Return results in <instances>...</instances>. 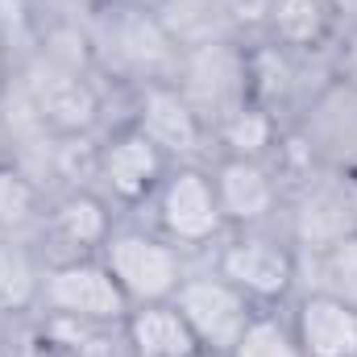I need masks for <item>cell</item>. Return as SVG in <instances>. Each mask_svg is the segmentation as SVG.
Masks as SVG:
<instances>
[{"label":"cell","instance_id":"obj_27","mask_svg":"<svg viewBox=\"0 0 357 357\" xmlns=\"http://www.w3.org/2000/svg\"><path fill=\"white\" fill-rule=\"evenodd\" d=\"M8 79H13V63H8V54H4V46H0V96L8 88Z\"/></svg>","mask_w":357,"mask_h":357},{"label":"cell","instance_id":"obj_5","mask_svg":"<svg viewBox=\"0 0 357 357\" xmlns=\"http://www.w3.org/2000/svg\"><path fill=\"white\" fill-rule=\"evenodd\" d=\"M250 50V100L266 108L287 129L299 121V112L337 79L333 50H287L270 38L245 42Z\"/></svg>","mask_w":357,"mask_h":357},{"label":"cell","instance_id":"obj_1","mask_svg":"<svg viewBox=\"0 0 357 357\" xmlns=\"http://www.w3.org/2000/svg\"><path fill=\"white\" fill-rule=\"evenodd\" d=\"M88 46L96 75L108 88L137 91L150 84H175L183 50L175 38L167 33V25L158 21L154 8H133V4H116L104 0L88 21Z\"/></svg>","mask_w":357,"mask_h":357},{"label":"cell","instance_id":"obj_15","mask_svg":"<svg viewBox=\"0 0 357 357\" xmlns=\"http://www.w3.org/2000/svg\"><path fill=\"white\" fill-rule=\"evenodd\" d=\"M287 312L303 357H357V303L307 287L287 303Z\"/></svg>","mask_w":357,"mask_h":357},{"label":"cell","instance_id":"obj_6","mask_svg":"<svg viewBox=\"0 0 357 357\" xmlns=\"http://www.w3.org/2000/svg\"><path fill=\"white\" fill-rule=\"evenodd\" d=\"M278 229L299 250V258H316L341 245L345 237L357 233V178L333 171L299 178L295 187H287Z\"/></svg>","mask_w":357,"mask_h":357},{"label":"cell","instance_id":"obj_11","mask_svg":"<svg viewBox=\"0 0 357 357\" xmlns=\"http://www.w3.org/2000/svg\"><path fill=\"white\" fill-rule=\"evenodd\" d=\"M129 125L142 137H150L167 154L171 167H208L212 162V133L175 84H150V88L133 91Z\"/></svg>","mask_w":357,"mask_h":357},{"label":"cell","instance_id":"obj_7","mask_svg":"<svg viewBox=\"0 0 357 357\" xmlns=\"http://www.w3.org/2000/svg\"><path fill=\"white\" fill-rule=\"evenodd\" d=\"M171 303L183 312L187 328L195 333L199 349L208 357H229L233 354V345L241 341L245 324H250L254 312H258V303H254L250 295H241L208 258H195V262H191V270H187V278L178 282V291H175Z\"/></svg>","mask_w":357,"mask_h":357},{"label":"cell","instance_id":"obj_3","mask_svg":"<svg viewBox=\"0 0 357 357\" xmlns=\"http://www.w3.org/2000/svg\"><path fill=\"white\" fill-rule=\"evenodd\" d=\"M137 216L154 225L187 258H208L229 233V220L216 199L212 167H171Z\"/></svg>","mask_w":357,"mask_h":357},{"label":"cell","instance_id":"obj_22","mask_svg":"<svg viewBox=\"0 0 357 357\" xmlns=\"http://www.w3.org/2000/svg\"><path fill=\"white\" fill-rule=\"evenodd\" d=\"M307 287L357 303V233L316 258H299V291Z\"/></svg>","mask_w":357,"mask_h":357},{"label":"cell","instance_id":"obj_14","mask_svg":"<svg viewBox=\"0 0 357 357\" xmlns=\"http://www.w3.org/2000/svg\"><path fill=\"white\" fill-rule=\"evenodd\" d=\"M212 183L220 212L229 229H270L282 220L287 183L274 171V162H250V158H212Z\"/></svg>","mask_w":357,"mask_h":357},{"label":"cell","instance_id":"obj_16","mask_svg":"<svg viewBox=\"0 0 357 357\" xmlns=\"http://www.w3.org/2000/svg\"><path fill=\"white\" fill-rule=\"evenodd\" d=\"M125 357H208L175 303H146L125 316Z\"/></svg>","mask_w":357,"mask_h":357},{"label":"cell","instance_id":"obj_17","mask_svg":"<svg viewBox=\"0 0 357 357\" xmlns=\"http://www.w3.org/2000/svg\"><path fill=\"white\" fill-rule=\"evenodd\" d=\"M262 38L287 46V50H333L337 17H333L328 0H274Z\"/></svg>","mask_w":357,"mask_h":357},{"label":"cell","instance_id":"obj_25","mask_svg":"<svg viewBox=\"0 0 357 357\" xmlns=\"http://www.w3.org/2000/svg\"><path fill=\"white\" fill-rule=\"evenodd\" d=\"M274 0H229V13H233V25H237V38L241 42H258L266 33V17Z\"/></svg>","mask_w":357,"mask_h":357},{"label":"cell","instance_id":"obj_26","mask_svg":"<svg viewBox=\"0 0 357 357\" xmlns=\"http://www.w3.org/2000/svg\"><path fill=\"white\" fill-rule=\"evenodd\" d=\"M42 21H88L104 0H33Z\"/></svg>","mask_w":357,"mask_h":357},{"label":"cell","instance_id":"obj_21","mask_svg":"<svg viewBox=\"0 0 357 357\" xmlns=\"http://www.w3.org/2000/svg\"><path fill=\"white\" fill-rule=\"evenodd\" d=\"M46 262L38 245L0 241V316H38Z\"/></svg>","mask_w":357,"mask_h":357},{"label":"cell","instance_id":"obj_8","mask_svg":"<svg viewBox=\"0 0 357 357\" xmlns=\"http://www.w3.org/2000/svg\"><path fill=\"white\" fill-rule=\"evenodd\" d=\"M175 88L183 91V100L195 108V116L212 133L225 116L254 104L250 100V50H245V42H212V46L183 50Z\"/></svg>","mask_w":357,"mask_h":357},{"label":"cell","instance_id":"obj_24","mask_svg":"<svg viewBox=\"0 0 357 357\" xmlns=\"http://www.w3.org/2000/svg\"><path fill=\"white\" fill-rule=\"evenodd\" d=\"M42 33V13L33 0H0V46L17 71V63L38 46Z\"/></svg>","mask_w":357,"mask_h":357},{"label":"cell","instance_id":"obj_18","mask_svg":"<svg viewBox=\"0 0 357 357\" xmlns=\"http://www.w3.org/2000/svg\"><path fill=\"white\" fill-rule=\"evenodd\" d=\"M154 13L167 25V33L175 38L178 50L212 46V42H241L229 0H162Z\"/></svg>","mask_w":357,"mask_h":357},{"label":"cell","instance_id":"obj_20","mask_svg":"<svg viewBox=\"0 0 357 357\" xmlns=\"http://www.w3.org/2000/svg\"><path fill=\"white\" fill-rule=\"evenodd\" d=\"M282 142V125L266 108L245 104L233 116H225L212 129V158H250V162H270Z\"/></svg>","mask_w":357,"mask_h":357},{"label":"cell","instance_id":"obj_10","mask_svg":"<svg viewBox=\"0 0 357 357\" xmlns=\"http://www.w3.org/2000/svg\"><path fill=\"white\" fill-rule=\"evenodd\" d=\"M316 171L357 178V84L337 75L295 125H287Z\"/></svg>","mask_w":357,"mask_h":357},{"label":"cell","instance_id":"obj_12","mask_svg":"<svg viewBox=\"0 0 357 357\" xmlns=\"http://www.w3.org/2000/svg\"><path fill=\"white\" fill-rule=\"evenodd\" d=\"M42 316H67V320H100V324H125L133 312L125 291L108 266L96 258H75V262H54L42 274Z\"/></svg>","mask_w":357,"mask_h":357},{"label":"cell","instance_id":"obj_2","mask_svg":"<svg viewBox=\"0 0 357 357\" xmlns=\"http://www.w3.org/2000/svg\"><path fill=\"white\" fill-rule=\"evenodd\" d=\"M100 262L125 291L129 307H146V303H171L195 258H187L142 216H121L100 250Z\"/></svg>","mask_w":357,"mask_h":357},{"label":"cell","instance_id":"obj_23","mask_svg":"<svg viewBox=\"0 0 357 357\" xmlns=\"http://www.w3.org/2000/svg\"><path fill=\"white\" fill-rule=\"evenodd\" d=\"M229 357H303L291 312L287 307H258Z\"/></svg>","mask_w":357,"mask_h":357},{"label":"cell","instance_id":"obj_9","mask_svg":"<svg viewBox=\"0 0 357 357\" xmlns=\"http://www.w3.org/2000/svg\"><path fill=\"white\" fill-rule=\"evenodd\" d=\"M171 162L167 154L142 137L133 125H116L100 133L96 146V191L121 212V216H137L150 195L158 191V183L167 178Z\"/></svg>","mask_w":357,"mask_h":357},{"label":"cell","instance_id":"obj_28","mask_svg":"<svg viewBox=\"0 0 357 357\" xmlns=\"http://www.w3.org/2000/svg\"><path fill=\"white\" fill-rule=\"evenodd\" d=\"M116 4H133V8H158L162 0H116Z\"/></svg>","mask_w":357,"mask_h":357},{"label":"cell","instance_id":"obj_19","mask_svg":"<svg viewBox=\"0 0 357 357\" xmlns=\"http://www.w3.org/2000/svg\"><path fill=\"white\" fill-rule=\"evenodd\" d=\"M46 208H50V191L42 183H33L13 162H0V241L38 245Z\"/></svg>","mask_w":357,"mask_h":357},{"label":"cell","instance_id":"obj_4","mask_svg":"<svg viewBox=\"0 0 357 357\" xmlns=\"http://www.w3.org/2000/svg\"><path fill=\"white\" fill-rule=\"evenodd\" d=\"M208 262L258 307H287L299 295V250L278 225L229 229L225 241L208 254Z\"/></svg>","mask_w":357,"mask_h":357},{"label":"cell","instance_id":"obj_13","mask_svg":"<svg viewBox=\"0 0 357 357\" xmlns=\"http://www.w3.org/2000/svg\"><path fill=\"white\" fill-rule=\"evenodd\" d=\"M116 220H121V212L100 191H59V195H50V208H46V220L38 233V254L46 266L96 258Z\"/></svg>","mask_w":357,"mask_h":357}]
</instances>
